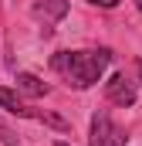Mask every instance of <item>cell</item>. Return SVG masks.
<instances>
[{
    "label": "cell",
    "instance_id": "cell-2",
    "mask_svg": "<svg viewBox=\"0 0 142 146\" xmlns=\"http://www.w3.org/2000/svg\"><path fill=\"white\" fill-rule=\"evenodd\" d=\"M125 129L108 115V112H95L91 115V129H88V146H125Z\"/></svg>",
    "mask_w": 142,
    "mask_h": 146
},
{
    "label": "cell",
    "instance_id": "cell-4",
    "mask_svg": "<svg viewBox=\"0 0 142 146\" xmlns=\"http://www.w3.org/2000/svg\"><path fill=\"white\" fill-rule=\"evenodd\" d=\"M31 14L44 24V34H51V24H58L68 14V0H41V3H34Z\"/></svg>",
    "mask_w": 142,
    "mask_h": 146
},
{
    "label": "cell",
    "instance_id": "cell-5",
    "mask_svg": "<svg viewBox=\"0 0 142 146\" xmlns=\"http://www.w3.org/2000/svg\"><path fill=\"white\" fill-rule=\"evenodd\" d=\"M17 88L24 92V95H31V99H41V95H47V85L37 78V75H31V72H17Z\"/></svg>",
    "mask_w": 142,
    "mask_h": 146
},
{
    "label": "cell",
    "instance_id": "cell-8",
    "mask_svg": "<svg viewBox=\"0 0 142 146\" xmlns=\"http://www.w3.org/2000/svg\"><path fill=\"white\" fill-rule=\"evenodd\" d=\"M135 68H139V82H142V58H139V65H135Z\"/></svg>",
    "mask_w": 142,
    "mask_h": 146
},
{
    "label": "cell",
    "instance_id": "cell-1",
    "mask_svg": "<svg viewBox=\"0 0 142 146\" xmlns=\"http://www.w3.org/2000/svg\"><path fill=\"white\" fill-rule=\"evenodd\" d=\"M112 65V51L108 48H91V51H58L51 58L54 75H61L71 88H91L102 72Z\"/></svg>",
    "mask_w": 142,
    "mask_h": 146
},
{
    "label": "cell",
    "instance_id": "cell-9",
    "mask_svg": "<svg viewBox=\"0 0 142 146\" xmlns=\"http://www.w3.org/2000/svg\"><path fill=\"white\" fill-rule=\"evenodd\" d=\"M135 7H139V10H142V0H135Z\"/></svg>",
    "mask_w": 142,
    "mask_h": 146
},
{
    "label": "cell",
    "instance_id": "cell-6",
    "mask_svg": "<svg viewBox=\"0 0 142 146\" xmlns=\"http://www.w3.org/2000/svg\"><path fill=\"white\" fill-rule=\"evenodd\" d=\"M0 109H7L10 115H24V112H27V102H20V99H17V92L0 88Z\"/></svg>",
    "mask_w": 142,
    "mask_h": 146
},
{
    "label": "cell",
    "instance_id": "cell-3",
    "mask_svg": "<svg viewBox=\"0 0 142 146\" xmlns=\"http://www.w3.org/2000/svg\"><path fill=\"white\" fill-rule=\"evenodd\" d=\"M105 99L112 106H122V109H129V106H135V85L125 78V75H112L105 82Z\"/></svg>",
    "mask_w": 142,
    "mask_h": 146
},
{
    "label": "cell",
    "instance_id": "cell-10",
    "mask_svg": "<svg viewBox=\"0 0 142 146\" xmlns=\"http://www.w3.org/2000/svg\"><path fill=\"white\" fill-rule=\"evenodd\" d=\"M54 146H68V143H54Z\"/></svg>",
    "mask_w": 142,
    "mask_h": 146
},
{
    "label": "cell",
    "instance_id": "cell-7",
    "mask_svg": "<svg viewBox=\"0 0 142 146\" xmlns=\"http://www.w3.org/2000/svg\"><path fill=\"white\" fill-rule=\"evenodd\" d=\"M88 3H95V7H105V10H108V7H118L122 0H88Z\"/></svg>",
    "mask_w": 142,
    "mask_h": 146
}]
</instances>
